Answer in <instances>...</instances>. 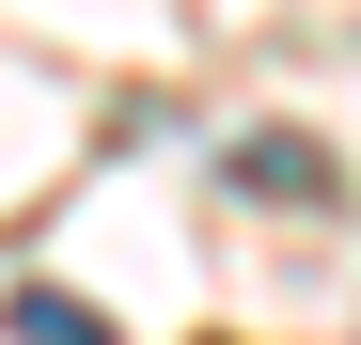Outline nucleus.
Wrapping results in <instances>:
<instances>
[{
	"mask_svg": "<svg viewBox=\"0 0 361 345\" xmlns=\"http://www.w3.org/2000/svg\"><path fill=\"white\" fill-rule=\"evenodd\" d=\"M16 330H32V345H110V330H94L79 299H16Z\"/></svg>",
	"mask_w": 361,
	"mask_h": 345,
	"instance_id": "1",
	"label": "nucleus"
}]
</instances>
